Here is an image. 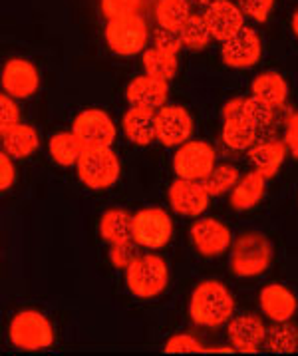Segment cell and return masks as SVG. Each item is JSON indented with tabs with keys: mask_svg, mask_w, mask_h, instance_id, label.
Wrapping results in <instances>:
<instances>
[{
	"mask_svg": "<svg viewBox=\"0 0 298 356\" xmlns=\"http://www.w3.org/2000/svg\"><path fill=\"white\" fill-rule=\"evenodd\" d=\"M233 313L235 299L223 283L203 281L195 286L189 302V314L195 325L207 328L223 327L233 318Z\"/></svg>",
	"mask_w": 298,
	"mask_h": 356,
	"instance_id": "cell-1",
	"label": "cell"
},
{
	"mask_svg": "<svg viewBox=\"0 0 298 356\" xmlns=\"http://www.w3.org/2000/svg\"><path fill=\"white\" fill-rule=\"evenodd\" d=\"M274 249L267 235L245 231L231 245V271L242 279L258 277L269 269Z\"/></svg>",
	"mask_w": 298,
	"mask_h": 356,
	"instance_id": "cell-2",
	"label": "cell"
},
{
	"mask_svg": "<svg viewBox=\"0 0 298 356\" xmlns=\"http://www.w3.org/2000/svg\"><path fill=\"white\" fill-rule=\"evenodd\" d=\"M169 271L161 257L140 255L126 269V285L140 299H154L165 291Z\"/></svg>",
	"mask_w": 298,
	"mask_h": 356,
	"instance_id": "cell-3",
	"label": "cell"
},
{
	"mask_svg": "<svg viewBox=\"0 0 298 356\" xmlns=\"http://www.w3.org/2000/svg\"><path fill=\"white\" fill-rule=\"evenodd\" d=\"M76 168L80 181L92 189L112 187L119 177V159L112 147H84Z\"/></svg>",
	"mask_w": 298,
	"mask_h": 356,
	"instance_id": "cell-4",
	"label": "cell"
},
{
	"mask_svg": "<svg viewBox=\"0 0 298 356\" xmlns=\"http://www.w3.org/2000/svg\"><path fill=\"white\" fill-rule=\"evenodd\" d=\"M149 38L147 22L142 16L128 15L114 18L106 26L108 46L119 56H135L140 54Z\"/></svg>",
	"mask_w": 298,
	"mask_h": 356,
	"instance_id": "cell-5",
	"label": "cell"
},
{
	"mask_svg": "<svg viewBox=\"0 0 298 356\" xmlns=\"http://www.w3.org/2000/svg\"><path fill=\"white\" fill-rule=\"evenodd\" d=\"M10 342L22 350H42L54 342L50 321L36 311H22L13 318L8 328Z\"/></svg>",
	"mask_w": 298,
	"mask_h": 356,
	"instance_id": "cell-6",
	"label": "cell"
},
{
	"mask_svg": "<svg viewBox=\"0 0 298 356\" xmlns=\"http://www.w3.org/2000/svg\"><path fill=\"white\" fill-rule=\"evenodd\" d=\"M215 161L217 154L213 147L209 143L193 140L179 145L177 154L173 156V170L181 179L203 181L215 170Z\"/></svg>",
	"mask_w": 298,
	"mask_h": 356,
	"instance_id": "cell-7",
	"label": "cell"
},
{
	"mask_svg": "<svg viewBox=\"0 0 298 356\" xmlns=\"http://www.w3.org/2000/svg\"><path fill=\"white\" fill-rule=\"evenodd\" d=\"M173 233L171 217L163 209H142L133 215V241L140 247L161 249L165 247Z\"/></svg>",
	"mask_w": 298,
	"mask_h": 356,
	"instance_id": "cell-8",
	"label": "cell"
},
{
	"mask_svg": "<svg viewBox=\"0 0 298 356\" xmlns=\"http://www.w3.org/2000/svg\"><path fill=\"white\" fill-rule=\"evenodd\" d=\"M72 131L84 147H112L117 136L114 122L104 110H84L76 115Z\"/></svg>",
	"mask_w": 298,
	"mask_h": 356,
	"instance_id": "cell-9",
	"label": "cell"
},
{
	"mask_svg": "<svg viewBox=\"0 0 298 356\" xmlns=\"http://www.w3.org/2000/svg\"><path fill=\"white\" fill-rule=\"evenodd\" d=\"M189 235H191V241L199 253L203 257H209V259L227 253L233 245L231 229L215 217H203V219L195 221L191 225Z\"/></svg>",
	"mask_w": 298,
	"mask_h": 356,
	"instance_id": "cell-10",
	"label": "cell"
},
{
	"mask_svg": "<svg viewBox=\"0 0 298 356\" xmlns=\"http://www.w3.org/2000/svg\"><path fill=\"white\" fill-rule=\"evenodd\" d=\"M157 142L165 147H177L189 142L193 134V118L183 106H163L156 114Z\"/></svg>",
	"mask_w": 298,
	"mask_h": 356,
	"instance_id": "cell-11",
	"label": "cell"
},
{
	"mask_svg": "<svg viewBox=\"0 0 298 356\" xmlns=\"http://www.w3.org/2000/svg\"><path fill=\"white\" fill-rule=\"evenodd\" d=\"M260 52H263V44L258 34L253 29L245 26L231 40L223 42L221 58L229 68L245 70V68H253L260 60Z\"/></svg>",
	"mask_w": 298,
	"mask_h": 356,
	"instance_id": "cell-12",
	"label": "cell"
},
{
	"mask_svg": "<svg viewBox=\"0 0 298 356\" xmlns=\"http://www.w3.org/2000/svg\"><path fill=\"white\" fill-rule=\"evenodd\" d=\"M203 18L209 26L211 36L219 42H227L245 29V15L239 8V4L231 0H219L211 6H207Z\"/></svg>",
	"mask_w": 298,
	"mask_h": 356,
	"instance_id": "cell-13",
	"label": "cell"
},
{
	"mask_svg": "<svg viewBox=\"0 0 298 356\" xmlns=\"http://www.w3.org/2000/svg\"><path fill=\"white\" fill-rule=\"evenodd\" d=\"M209 193L201 181L175 179L169 187V203L175 213L183 217H199L209 207Z\"/></svg>",
	"mask_w": 298,
	"mask_h": 356,
	"instance_id": "cell-14",
	"label": "cell"
},
{
	"mask_svg": "<svg viewBox=\"0 0 298 356\" xmlns=\"http://www.w3.org/2000/svg\"><path fill=\"white\" fill-rule=\"evenodd\" d=\"M267 330L265 323L256 314H239L229 321V341L235 350L239 353H258V348L267 341Z\"/></svg>",
	"mask_w": 298,
	"mask_h": 356,
	"instance_id": "cell-15",
	"label": "cell"
},
{
	"mask_svg": "<svg viewBox=\"0 0 298 356\" xmlns=\"http://www.w3.org/2000/svg\"><path fill=\"white\" fill-rule=\"evenodd\" d=\"M38 70L34 68V64H30L28 60L22 58H13L4 64L2 70V88L6 94H10L13 98L24 100L36 94L38 90Z\"/></svg>",
	"mask_w": 298,
	"mask_h": 356,
	"instance_id": "cell-16",
	"label": "cell"
},
{
	"mask_svg": "<svg viewBox=\"0 0 298 356\" xmlns=\"http://www.w3.org/2000/svg\"><path fill=\"white\" fill-rule=\"evenodd\" d=\"M167 94H169V88L167 82L163 80H157L154 76H138L129 82L128 90H126V98L131 106H138V108H147V110H161L163 106H167Z\"/></svg>",
	"mask_w": 298,
	"mask_h": 356,
	"instance_id": "cell-17",
	"label": "cell"
},
{
	"mask_svg": "<svg viewBox=\"0 0 298 356\" xmlns=\"http://www.w3.org/2000/svg\"><path fill=\"white\" fill-rule=\"evenodd\" d=\"M260 309L267 318L272 323H286L290 321L297 313V297L292 295V291H288L284 285L272 283L265 286L258 295Z\"/></svg>",
	"mask_w": 298,
	"mask_h": 356,
	"instance_id": "cell-18",
	"label": "cell"
},
{
	"mask_svg": "<svg viewBox=\"0 0 298 356\" xmlns=\"http://www.w3.org/2000/svg\"><path fill=\"white\" fill-rule=\"evenodd\" d=\"M156 114L154 110L131 106L122 118V128L129 142L138 145H149L157 140Z\"/></svg>",
	"mask_w": 298,
	"mask_h": 356,
	"instance_id": "cell-19",
	"label": "cell"
},
{
	"mask_svg": "<svg viewBox=\"0 0 298 356\" xmlns=\"http://www.w3.org/2000/svg\"><path fill=\"white\" fill-rule=\"evenodd\" d=\"M286 143L281 140H269V142L255 143L249 149V161L253 165V170L263 173L267 179H272L281 165H283L284 157H286Z\"/></svg>",
	"mask_w": 298,
	"mask_h": 356,
	"instance_id": "cell-20",
	"label": "cell"
},
{
	"mask_svg": "<svg viewBox=\"0 0 298 356\" xmlns=\"http://www.w3.org/2000/svg\"><path fill=\"white\" fill-rule=\"evenodd\" d=\"M267 177L258 171H251L245 177L239 179V184L235 186V189L231 191V205L237 211H249L256 207L267 191Z\"/></svg>",
	"mask_w": 298,
	"mask_h": 356,
	"instance_id": "cell-21",
	"label": "cell"
},
{
	"mask_svg": "<svg viewBox=\"0 0 298 356\" xmlns=\"http://www.w3.org/2000/svg\"><path fill=\"white\" fill-rule=\"evenodd\" d=\"M0 134H2L4 152L15 159H24V157L32 156L40 145V138H38L36 129L30 128L26 124H16L13 128L0 129Z\"/></svg>",
	"mask_w": 298,
	"mask_h": 356,
	"instance_id": "cell-22",
	"label": "cell"
},
{
	"mask_svg": "<svg viewBox=\"0 0 298 356\" xmlns=\"http://www.w3.org/2000/svg\"><path fill=\"white\" fill-rule=\"evenodd\" d=\"M99 235L108 245L133 241V217L124 209H110L99 221Z\"/></svg>",
	"mask_w": 298,
	"mask_h": 356,
	"instance_id": "cell-23",
	"label": "cell"
},
{
	"mask_svg": "<svg viewBox=\"0 0 298 356\" xmlns=\"http://www.w3.org/2000/svg\"><path fill=\"white\" fill-rule=\"evenodd\" d=\"M251 92L258 100L267 102L274 108H283L288 98V84L279 72H263L253 80Z\"/></svg>",
	"mask_w": 298,
	"mask_h": 356,
	"instance_id": "cell-24",
	"label": "cell"
},
{
	"mask_svg": "<svg viewBox=\"0 0 298 356\" xmlns=\"http://www.w3.org/2000/svg\"><path fill=\"white\" fill-rule=\"evenodd\" d=\"M255 129L245 118H225L223 129H221V140L233 152H249L256 143Z\"/></svg>",
	"mask_w": 298,
	"mask_h": 356,
	"instance_id": "cell-25",
	"label": "cell"
},
{
	"mask_svg": "<svg viewBox=\"0 0 298 356\" xmlns=\"http://www.w3.org/2000/svg\"><path fill=\"white\" fill-rule=\"evenodd\" d=\"M48 149H50V156L56 161L58 165H64V168H70V165H76L78 159L84 152V145L80 143V140L76 138L74 131H62V134H56L50 138V143H48Z\"/></svg>",
	"mask_w": 298,
	"mask_h": 356,
	"instance_id": "cell-26",
	"label": "cell"
},
{
	"mask_svg": "<svg viewBox=\"0 0 298 356\" xmlns=\"http://www.w3.org/2000/svg\"><path fill=\"white\" fill-rule=\"evenodd\" d=\"M143 70L147 76H154L157 80H163L167 82L171 80L175 74H177V56L175 54H169V52H163L159 48H149L145 50V54L142 58Z\"/></svg>",
	"mask_w": 298,
	"mask_h": 356,
	"instance_id": "cell-27",
	"label": "cell"
},
{
	"mask_svg": "<svg viewBox=\"0 0 298 356\" xmlns=\"http://www.w3.org/2000/svg\"><path fill=\"white\" fill-rule=\"evenodd\" d=\"M267 348L274 355H292L298 350V328L286 323H274L267 330Z\"/></svg>",
	"mask_w": 298,
	"mask_h": 356,
	"instance_id": "cell-28",
	"label": "cell"
},
{
	"mask_svg": "<svg viewBox=\"0 0 298 356\" xmlns=\"http://www.w3.org/2000/svg\"><path fill=\"white\" fill-rule=\"evenodd\" d=\"M189 16L191 10L187 0H157L156 18L161 29L179 32Z\"/></svg>",
	"mask_w": 298,
	"mask_h": 356,
	"instance_id": "cell-29",
	"label": "cell"
},
{
	"mask_svg": "<svg viewBox=\"0 0 298 356\" xmlns=\"http://www.w3.org/2000/svg\"><path fill=\"white\" fill-rule=\"evenodd\" d=\"M239 179H241L239 170L235 165L225 163V165H215V170L201 184L211 197H221L225 193H231L235 186L239 184Z\"/></svg>",
	"mask_w": 298,
	"mask_h": 356,
	"instance_id": "cell-30",
	"label": "cell"
},
{
	"mask_svg": "<svg viewBox=\"0 0 298 356\" xmlns=\"http://www.w3.org/2000/svg\"><path fill=\"white\" fill-rule=\"evenodd\" d=\"M179 36H181V40H183V46L187 48H191V50H203V48H207V44L211 42V32H209V26H207V22H205V18L203 15H191L187 20H185V24L179 29Z\"/></svg>",
	"mask_w": 298,
	"mask_h": 356,
	"instance_id": "cell-31",
	"label": "cell"
},
{
	"mask_svg": "<svg viewBox=\"0 0 298 356\" xmlns=\"http://www.w3.org/2000/svg\"><path fill=\"white\" fill-rule=\"evenodd\" d=\"M279 108L270 106L267 102L258 100L255 96L242 100V118L255 129H267L274 122V114Z\"/></svg>",
	"mask_w": 298,
	"mask_h": 356,
	"instance_id": "cell-32",
	"label": "cell"
},
{
	"mask_svg": "<svg viewBox=\"0 0 298 356\" xmlns=\"http://www.w3.org/2000/svg\"><path fill=\"white\" fill-rule=\"evenodd\" d=\"M142 0H101V13L108 20H114L119 16L138 15Z\"/></svg>",
	"mask_w": 298,
	"mask_h": 356,
	"instance_id": "cell-33",
	"label": "cell"
},
{
	"mask_svg": "<svg viewBox=\"0 0 298 356\" xmlns=\"http://www.w3.org/2000/svg\"><path fill=\"white\" fill-rule=\"evenodd\" d=\"M138 257H140V253H138V243L135 241L110 245V261L117 269H128Z\"/></svg>",
	"mask_w": 298,
	"mask_h": 356,
	"instance_id": "cell-34",
	"label": "cell"
},
{
	"mask_svg": "<svg viewBox=\"0 0 298 356\" xmlns=\"http://www.w3.org/2000/svg\"><path fill=\"white\" fill-rule=\"evenodd\" d=\"M242 15L253 18L255 22H267L274 8V0H237Z\"/></svg>",
	"mask_w": 298,
	"mask_h": 356,
	"instance_id": "cell-35",
	"label": "cell"
},
{
	"mask_svg": "<svg viewBox=\"0 0 298 356\" xmlns=\"http://www.w3.org/2000/svg\"><path fill=\"white\" fill-rule=\"evenodd\" d=\"M203 350L205 348L201 346V342L191 334H175L165 344L167 355H189V353H203Z\"/></svg>",
	"mask_w": 298,
	"mask_h": 356,
	"instance_id": "cell-36",
	"label": "cell"
},
{
	"mask_svg": "<svg viewBox=\"0 0 298 356\" xmlns=\"http://www.w3.org/2000/svg\"><path fill=\"white\" fill-rule=\"evenodd\" d=\"M154 46L163 50V52H169V54H179L181 46H183V40L179 36V32H173V30L167 29H159L154 32Z\"/></svg>",
	"mask_w": 298,
	"mask_h": 356,
	"instance_id": "cell-37",
	"label": "cell"
},
{
	"mask_svg": "<svg viewBox=\"0 0 298 356\" xmlns=\"http://www.w3.org/2000/svg\"><path fill=\"white\" fill-rule=\"evenodd\" d=\"M20 124V110L10 94L0 96V129L13 128Z\"/></svg>",
	"mask_w": 298,
	"mask_h": 356,
	"instance_id": "cell-38",
	"label": "cell"
},
{
	"mask_svg": "<svg viewBox=\"0 0 298 356\" xmlns=\"http://www.w3.org/2000/svg\"><path fill=\"white\" fill-rule=\"evenodd\" d=\"M284 143L288 154L298 159V112H290L284 124Z\"/></svg>",
	"mask_w": 298,
	"mask_h": 356,
	"instance_id": "cell-39",
	"label": "cell"
},
{
	"mask_svg": "<svg viewBox=\"0 0 298 356\" xmlns=\"http://www.w3.org/2000/svg\"><path fill=\"white\" fill-rule=\"evenodd\" d=\"M15 157H10L6 152L0 154V189L6 191L8 187H13L16 179L15 173V163H13Z\"/></svg>",
	"mask_w": 298,
	"mask_h": 356,
	"instance_id": "cell-40",
	"label": "cell"
},
{
	"mask_svg": "<svg viewBox=\"0 0 298 356\" xmlns=\"http://www.w3.org/2000/svg\"><path fill=\"white\" fill-rule=\"evenodd\" d=\"M195 4H199V6H211V4H215V2H219V0H193Z\"/></svg>",
	"mask_w": 298,
	"mask_h": 356,
	"instance_id": "cell-41",
	"label": "cell"
},
{
	"mask_svg": "<svg viewBox=\"0 0 298 356\" xmlns=\"http://www.w3.org/2000/svg\"><path fill=\"white\" fill-rule=\"evenodd\" d=\"M292 32H295V36L298 38V10L292 15Z\"/></svg>",
	"mask_w": 298,
	"mask_h": 356,
	"instance_id": "cell-42",
	"label": "cell"
}]
</instances>
